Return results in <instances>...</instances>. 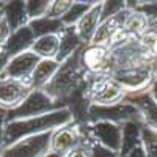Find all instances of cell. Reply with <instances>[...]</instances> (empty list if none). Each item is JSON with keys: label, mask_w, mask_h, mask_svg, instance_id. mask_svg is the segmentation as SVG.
Returning <instances> with one entry per match:
<instances>
[{"label": "cell", "mask_w": 157, "mask_h": 157, "mask_svg": "<svg viewBox=\"0 0 157 157\" xmlns=\"http://www.w3.org/2000/svg\"><path fill=\"white\" fill-rule=\"evenodd\" d=\"M72 121H74V116L71 110L66 107L36 118H27V120H16V121L5 120V129H3L5 148H8L10 145L22 138L52 132V130H55L61 126H66Z\"/></svg>", "instance_id": "obj_1"}, {"label": "cell", "mask_w": 157, "mask_h": 157, "mask_svg": "<svg viewBox=\"0 0 157 157\" xmlns=\"http://www.w3.org/2000/svg\"><path fill=\"white\" fill-rule=\"evenodd\" d=\"M107 49L109 54L104 75H112L120 71L157 63V55H154L151 50L143 46L137 36H127L124 41L113 44Z\"/></svg>", "instance_id": "obj_2"}, {"label": "cell", "mask_w": 157, "mask_h": 157, "mask_svg": "<svg viewBox=\"0 0 157 157\" xmlns=\"http://www.w3.org/2000/svg\"><path fill=\"white\" fill-rule=\"evenodd\" d=\"M127 94V91L112 77L104 74H86L83 99L88 105H113L124 102Z\"/></svg>", "instance_id": "obj_3"}, {"label": "cell", "mask_w": 157, "mask_h": 157, "mask_svg": "<svg viewBox=\"0 0 157 157\" xmlns=\"http://www.w3.org/2000/svg\"><path fill=\"white\" fill-rule=\"evenodd\" d=\"M98 121H105V123L123 126L124 123H130V121L143 123V116L140 110L127 101L113 104V105H88L83 124L98 123Z\"/></svg>", "instance_id": "obj_4"}, {"label": "cell", "mask_w": 157, "mask_h": 157, "mask_svg": "<svg viewBox=\"0 0 157 157\" xmlns=\"http://www.w3.org/2000/svg\"><path fill=\"white\" fill-rule=\"evenodd\" d=\"M58 109H63V107H60L54 99H50L43 90H32L19 107H16L11 112H6L5 120L6 121H16V120L36 118V116L47 115L50 112H55Z\"/></svg>", "instance_id": "obj_5"}, {"label": "cell", "mask_w": 157, "mask_h": 157, "mask_svg": "<svg viewBox=\"0 0 157 157\" xmlns=\"http://www.w3.org/2000/svg\"><path fill=\"white\" fill-rule=\"evenodd\" d=\"M86 140H88V137L83 130V124L72 121V123L61 126L50 132L49 152L55 154L58 157H64L77 146L83 145Z\"/></svg>", "instance_id": "obj_6"}, {"label": "cell", "mask_w": 157, "mask_h": 157, "mask_svg": "<svg viewBox=\"0 0 157 157\" xmlns=\"http://www.w3.org/2000/svg\"><path fill=\"white\" fill-rule=\"evenodd\" d=\"M38 63L39 58L32 50L11 57L6 61L5 68L0 71V80H14V82H22L29 85V80Z\"/></svg>", "instance_id": "obj_7"}, {"label": "cell", "mask_w": 157, "mask_h": 157, "mask_svg": "<svg viewBox=\"0 0 157 157\" xmlns=\"http://www.w3.org/2000/svg\"><path fill=\"white\" fill-rule=\"evenodd\" d=\"M83 130H85L88 140L96 141L98 145L120 154L121 126L113 124V123H105V121H98V123L83 124Z\"/></svg>", "instance_id": "obj_8"}, {"label": "cell", "mask_w": 157, "mask_h": 157, "mask_svg": "<svg viewBox=\"0 0 157 157\" xmlns=\"http://www.w3.org/2000/svg\"><path fill=\"white\" fill-rule=\"evenodd\" d=\"M113 80H116L127 93H138L149 88V85L154 80V64H145L132 69H126L115 72L112 75Z\"/></svg>", "instance_id": "obj_9"}, {"label": "cell", "mask_w": 157, "mask_h": 157, "mask_svg": "<svg viewBox=\"0 0 157 157\" xmlns=\"http://www.w3.org/2000/svg\"><path fill=\"white\" fill-rule=\"evenodd\" d=\"M50 132L22 138L5 148L2 157H44L49 154Z\"/></svg>", "instance_id": "obj_10"}, {"label": "cell", "mask_w": 157, "mask_h": 157, "mask_svg": "<svg viewBox=\"0 0 157 157\" xmlns=\"http://www.w3.org/2000/svg\"><path fill=\"white\" fill-rule=\"evenodd\" d=\"M32 88L27 83L14 80H0V110L11 112L19 107Z\"/></svg>", "instance_id": "obj_11"}, {"label": "cell", "mask_w": 157, "mask_h": 157, "mask_svg": "<svg viewBox=\"0 0 157 157\" xmlns=\"http://www.w3.org/2000/svg\"><path fill=\"white\" fill-rule=\"evenodd\" d=\"M127 13H129V8L126 6V10H123L121 13H118L116 16L110 17V19H105L99 24V27L91 39V46H102V47H107L112 41V38L121 32L123 27H124V22H126V17H127Z\"/></svg>", "instance_id": "obj_12"}, {"label": "cell", "mask_w": 157, "mask_h": 157, "mask_svg": "<svg viewBox=\"0 0 157 157\" xmlns=\"http://www.w3.org/2000/svg\"><path fill=\"white\" fill-rule=\"evenodd\" d=\"M101 8H102V2H94L93 6L82 16V19L74 25V30H75L77 36L80 38V41L83 43V46H90L91 39H93V36L99 27Z\"/></svg>", "instance_id": "obj_13"}, {"label": "cell", "mask_w": 157, "mask_h": 157, "mask_svg": "<svg viewBox=\"0 0 157 157\" xmlns=\"http://www.w3.org/2000/svg\"><path fill=\"white\" fill-rule=\"evenodd\" d=\"M124 101L135 105L143 116V124L157 132V104L149 96L148 90L138 91V93H129Z\"/></svg>", "instance_id": "obj_14"}, {"label": "cell", "mask_w": 157, "mask_h": 157, "mask_svg": "<svg viewBox=\"0 0 157 157\" xmlns=\"http://www.w3.org/2000/svg\"><path fill=\"white\" fill-rule=\"evenodd\" d=\"M109 49L102 46H85L82 49V63L88 74H104Z\"/></svg>", "instance_id": "obj_15"}, {"label": "cell", "mask_w": 157, "mask_h": 157, "mask_svg": "<svg viewBox=\"0 0 157 157\" xmlns=\"http://www.w3.org/2000/svg\"><path fill=\"white\" fill-rule=\"evenodd\" d=\"M35 33L30 29V25H25V27L11 32L10 38L6 39V54L8 57H14L19 54H24V52H29L35 43Z\"/></svg>", "instance_id": "obj_16"}, {"label": "cell", "mask_w": 157, "mask_h": 157, "mask_svg": "<svg viewBox=\"0 0 157 157\" xmlns=\"http://www.w3.org/2000/svg\"><path fill=\"white\" fill-rule=\"evenodd\" d=\"M58 68H60V63L55 60H39L29 80V86L32 90H44L46 85L54 78Z\"/></svg>", "instance_id": "obj_17"}, {"label": "cell", "mask_w": 157, "mask_h": 157, "mask_svg": "<svg viewBox=\"0 0 157 157\" xmlns=\"http://www.w3.org/2000/svg\"><path fill=\"white\" fill-rule=\"evenodd\" d=\"M83 47L85 46L80 41V38L77 36L74 27H66L60 33V49H58V55H57L55 61H58L61 64Z\"/></svg>", "instance_id": "obj_18"}, {"label": "cell", "mask_w": 157, "mask_h": 157, "mask_svg": "<svg viewBox=\"0 0 157 157\" xmlns=\"http://www.w3.org/2000/svg\"><path fill=\"white\" fill-rule=\"evenodd\" d=\"M3 16L11 32H16L30 24L25 11V2H5Z\"/></svg>", "instance_id": "obj_19"}, {"label": "cell", "mask_w": 157, "mask_h": 157, "mask_svg": "<svg viewBox=\"0 0 157 157\" xmlns=\"http://www.w3.org/2000/svg\"><path fill=\"white\" fill-rule=\"evenodd\" d=\"M60 49V35H46L35 39L32 52L39 60H55Z\"/></svg>", "instance_id": "obj_20"}, {"label": "cell", "mask_w": 157, "mask_h": 157, "mask_svg": "<svg viewBox=\"0 0 157 157\" xmlns=\"http://www.w3.org/2000/svg\"><path fill=\"white\" fill-rule=\"evenodd\" d=\"M143 123L138 121H130L124 123L121 126V148H120V155L127 154L129 151H132L134 148L141 145V129Z\"/></svg>", "instance_id": "obj_21"}, {"label": "cell", "mask_w": 157, "mask_h": 157, "mask_svg": "<svg viewBox=\"0 0 157 157\" xmlns=\"http://www.w3.org/2000/svg\"><path fill=\"white\" fill-rule=\"evenodd\" d=\"M29 25H30V29L33 30L36 38L46 36V35H60L64 29H66L61 24L60 19H54V17H49V16L36 19V21H32Z\"/></svg>", "instance_id": "obj_22"}, {"label": "cell", "mask_w": 157, "mask_h": 157, "mask_svg": "<svg viewBox=\"0 0 157 157\" xmlns=\"http://www.w3.org/2000/svg\"><path fill=\"white\" fill-rule=\"evenodd\" d=\"M149 27V21L146 19V16L140 11H135V10H129L127 13V17H126V22H124V27L123 30L130 35V36H141Z\"/></svg>", "instance_id": "obj_23"}, {"label": "cell", "mask_w": 157, "mask_h": 157, "mask_svg": "<svg viewBox=\"0 0 157 157\" xmlns=\"http://www.w3.org/2000/svg\"><path fill=\"white\" fill-rule=\"evenodd\" d=\"M94 2H72L71 8L66 11V14H64L60 21L64 27H74V25L82 19V16L85 13L93 6Z\"/></svg>", "instance_id": "obj_24"}, {"label": "cell", "mask_w": 157, "mask_h": 157, "mask_svg": "<svg viewBox=\"0 0 157 157\" xmlns=\"http://www.w3.org/2000/svg\"><path fill=\"white\" fill-rule=\"evenodd\" d=\"M50 2L52 0H30V2H25V11H27V17L29 21H36V19H41L46 17L49 14V10H50Z\"/></svg>", "instance_id": "obj_25"}, {"label": "cell", "mask_w": 157, "mask_h": 157, "mask_svg": "<svg viewBox=\"0 0 157 157\" xmlns=\"http://www.w3.org/2000/svg\"><path fill=\"white\" fill-rule=\"evenodd\" d=\"M141 146L146 157H157V132L154 129L143 126L141 129Z\"/></svg>", "instance_id": "obj_26"}, {"label": "cell", "mask_w": 157, "mask_h": 157, "mask_svg": "<svg viewBox=\"0 0 157 157\" xmlns=\"http://www.w3.org/2000/svg\"><path fill=\"white\" fill-rule=\"evenodd\" d=\"M123 10H126V2L121 0H113V2H102V8H101V22L110 19L113 16H116L118 13H121Z\"/></svg>", "instance_id": "obj_27"}, {"label": "cell", "mask_w": 157, "mask_h": 157, "mask_svg": "<svg viewBox=\"0 0 157 157\" xmlns=\"http://www.w3.org/2000/svg\"><path fill=\"white\" fill-rule=\"evenodd\" d=\"M71 5H72V0H52L47 16L54 19H61L66 14V11L71 8Z\"/></svg>", "instance_id": "obj_28"}, {"label": "cell", "mask_w": 157, "mask_h": 157, "mask_svg": "<svg viewBox=\"0 0 157 157\" xmlns=\"http://www.w3.org/2000/svg\"><path fill=\"white\" fill-rule=\"evenodd\" d=\"M64 157H91V154H90V145H88V140L83 143V145L77 146L75 149H72L71 152H68Z\"/></svg>", "instance_id": "obj_29"}, {"label": "cell", "mask_w": 157, "mask_h": 157, "mask_svg": "<svg viewBox=\"0 0 157 157\" xmlns=\"http://www.w3.org/2000/svg\"><path fill=\"white\" fill-rule=\"evenodd\" d=\"M5 115L6 112L0 110V157L5 151V137H3V129H5Z\"/></svg>", "instance_id": "obj_30"}, {"label": "cell", "mask_w": 157, "mask_h": 157, "mask_svg": "<svg viewBox=\"0 0 157 157\" xmlns=\"http://www.w3.org/2000/svg\"><path fill=\"white\" fill-rule=\"evenodd\" d=\"M120 157H146V154H145V149H143V146L140 145V146L134 148L132 151H129L127 154L120 155Z\"/></svg>", "instance_id": "obj_31"}, {"label": "cell", "mask_w": 157, "mask_h": 157, "mask_svg": "<svg viewBox=\"0 0 157 157\" xmlns=\"http://www.w3.org/2000/svg\"><path fill=\"white\" fill-rule=\"evenodd\" d=\"M148 93H149V96L152 98V101L157 104V80H152V83H151L149 88H148Z\"/></svg>", "instance_id": "obj_32"}, {"label": "cell", "mask_w": 157, "mask_h": 157, "mask_svg": "<svg viewBox=\"0 0 157 157\" xmlns=\"http://www.w3.org/2000/svg\"><path fill=\"white\" fill-rule=\"evenodd\" d=\"M3 5H5V2H0V22L3 19Z\"/></svg>", "instance_id": "obj_33"}, {"label": "cell", "mask_w": 157, "mask_h": 157, "mask_svg": "<svg viewBox=\"0 0 157 157\" xmlns=\"http://www.w3.org/2000/svg\"><path fill=\"white\" fill-rule=\"evenodd\" d=\"M154 80H157V63L154 64Z\"/></svg>", "instance_id": "obj_34"}, {"label": "cell", "mask_w": 157, "mask_h": 157, "mask_svg": "<svg viewBox=\"0 0 157 157\" xmlns=\"http://www.w3.org/2000/svg\"><path fill=\"white\" fill-rule=\"evenodd\" d=\"M44 157H58V155H55V154H52V152H49L47 155H44Z\"/></svg>", "instance_id": "obj_35"}]
</instances>
